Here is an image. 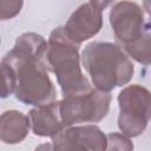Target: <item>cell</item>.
<instances>
[{"instance_id":"cell-1","label":"cell","mask_w":151,"mask_h":151,"mask_svg":"<svg viewBox=\"0 0 151 151\" xmlns=\"http://www.w3.org/2000/svg\"><path fill=\"white\" fill-rule=\"evenodd\" d=\"M47 46L44 37L24 33L1 61V66L13 76L17 99L24 104L38 107L55 99V88L47 73Z\"/></svg>"},{"instance_id":"cell-2","label":"cell","mask_w":151,"mask_h":151,"mask_svg":"<svg viewBox=\"0 0 151 151\" xmlns=\"http://www.w3.org/2000/svg\"><path fill=\"white\" fill-rule=\"evenodd\" d=\"M81 61L96 88L110 92L127 84L133 76V64L127 54L113 42L93 41L85 46Z\"/></svg>"},{"instance_id":"cell-3","label":"cell","mask_w":151,"mask_h":151,"mask_svg":"<svg viewBox=\"0 0 151 151\" xmlns=\"http://www.w3.org/2000/svg\"><path fill=\"white\" fill-rule=\"evenodd\" d=\"M80 45L71 40L64 27H55L48 39L47 64L60 85L64 96L88 91L91 84L80 70Z\"/></svg>"},{"instance_id":"cell-4","label":"cell","mask_w":151,"mask_h":151,"mask_svg":"<svg viewBox=\"0 0 151 151\" xmlns=\"http://www.w3.org/2000/svg\"><path fill=\"white\" fill-rule=\"evenodd\" d=\"M110 103V93L98 88L64 96L63 100H60L63 123L65 127L79 123H98L106 117Z\"/></svg>"},{"instance_id":"cell-5","label":"cell","mask_w":151,"mask_h":151,"mask_svg":"<svg viewBox=\"0 0 151 151\" xmlns=\"http://www.w3.org/2000/svg\"><path fill=\"white\" fill-rule=\"evenodd\" d=\"M118 126L123 134L137 137L151 119V92L138 84L123 88L118 96Z\"/></svg>"},{"instance_id":"cell-6","label":"cell","mask_w":151,"mask_h":151,"mask_svg":"<svg viewBox=\"0 0 151 151\" xmlns=\"http://www.w3.org/2000/svg\"><path fill=\"white\" fill-rule=\"evenodd\" d=\"M111 2L88 1L79 6L64 26L67 37L77 44L96 35L103 25V9Z\"/></svg>"},{"instance_id":"cell-7","label":"cell","mask_w":151,"mask_h":151,"mask_svg":"<svg viewBox=\"0 0 151 151\" xmlns=\"http://www.w3.org/2000/svg\"><path fill=\"white\" fill-rule=\"evenodd\" d=\"M110 21L117 40L123 46L133 42L145 33L143 9L136 2H116L111 8Z\"/></svg>"},{"instance_id":"cell-8","label":"cell","mask_w":151,"mask_h":151,"mask_svg":"<svg viewBox=\"0 0 151 151\" xmlns=\"http://www.w3.org/2000/svg\"><path fill=\"white\" fill-rule=\"evenodd\" d=\"M52 151H106L107 138L94 125L66 127L52 138Z\"/></svg>"},{"instance_id":"cell-9","label":"cell","mask_w":151,"mask_h":151,"mask_svg":"<svg viewBox=\"0 0 151 151\" xmlns=\"http://www.w3.org/2000/svg\"><path fill=\"white\" fill-rule=\"evenodd\" d=\"M28 118L32 131L37 136L53 138L66 129L60 113V101H53L31 110Z\"/></svg>"},{"instance_id":"cell-10","label":"cell","mask_w":151,"mask_h":151,"mask_svg":"<svg viewBox=\"0 0 151 151\" xmlns=\"http://www.w3.org/2000/svg\"><path fill=\"white\" fill-rule=\"evenodd\" d=\"M31 126L29 118L20 111H6L1 116V139L7 144H17L25 139Z\"/></svg>"},{"instance_id":"cell-11","label":"cell","mask_w":151,"mask_h":151,"mask_svg":"<svg viewBox=\"0 0 151 151\" xmlns=\"http://www.w3.org/2000/svg\"><path fill=\"white\" fill-rule=\"evenodd\" d=\"M124 50L136 61L143 65H151V35L144 33L139 39L125 45Z\"/></svg>"},{"instance_id":"cell-12","label":"cell","mask_w":151,"mask_h":151,"mask_svg":"<svg viewBox=\"0 0 151 151\" xmlns=\"http://www.w3.org/2000/svg\"><path fill=\"white\" fill-rule=\"evenodd\" d=\"M106 151H133V144L127 136L122 133H109Z\"/></svg>"},{"instance_id":"cell-13","label":"cell","mask_w":151,"mask_h":151,"mask_svg":"<svg viewBox=\"0 0 151 151\" xmlns=\"http://www.w3.org/2000/svg\"><path fill=\"white\" fill-rule=\"evenodd\" d=\"M22 6L21 1H1L0 2V17L2 20L14 17L20 12Z\"/></svg>"},{"instance_id":"cell-14","label":"cell","mask_w":151,"mask_h":151,"mask_svg":"<svg viewBox=\"0 0 151 151\" xmlns=\"http://www.w3.org/2000/svg\"><path fill=\"white\" fill-rule=\"evenodd\" d=\"M143 6H144L145 11L147 12V14L150 17V19H149V27L151 28V1H144L143 2Z\"/></svg>"},{"instance_id":"cell-15","label":"cell","mask_w":151,"mask_h":151,"mask_svg":"<svg viewBox=\"0 0 151 151\" xmlns=\"http://www.w3.org/2000/svg\"><path fill=\"white\" fill-rule=\"evenodd\" d=\"M34 151H52V146L50 144H47V143L46 144H41V145L37 146Z\"/></svg>"}]
</instances>
